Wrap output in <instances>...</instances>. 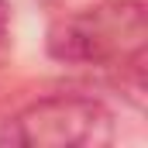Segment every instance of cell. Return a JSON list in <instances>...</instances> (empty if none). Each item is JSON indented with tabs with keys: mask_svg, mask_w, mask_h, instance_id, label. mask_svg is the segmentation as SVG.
<instances>
[{
	"mask_svg": "<svg viewBox=\"0 0 148 148\" xmlns=\"http://www.w3.org/2000/svg\"><path fill=\"white\" fill-rule=\"evenodd\" d=\"M7 31H10V3L0 0V45L7 41Z\"/></svg>",
	"mask_w": 148,
	"mask_h": 148,
	"instance_id": "cell-3",
	"label": "cell"
},
{
	"mask_svg": "<svg viewBox=\"0 0 148 148\" xmlns=\"http://www.w3.org/2000/svg\"><path fill=\"white\" fill-rule=\"evenodd\" d=\"M148 45L145 0H100L48 31V55L66 66H121Z\"/></svg>",
	"mask_w": 148,
	"mask_h": 148,
	"instance_id": "cell-1",
	"label": "cell"
},
{
	"mask_svg": "<svg viewBox=\"0 0 148 148\" xmlns=\"http://www.w3.org/2000/svg\"><path fill=\"white\" fill-rule=\"evenodd\" d=\"M114 141V114L86 93H48L24 103L0 127V145L21 148H100Z\"/></svg>",
	"mask_w": 148,
	"mask_h": 148,
	"instance_id": "cell-2",
	"label": "cell"
}]
</instances>
